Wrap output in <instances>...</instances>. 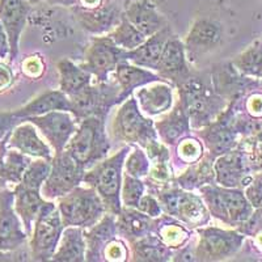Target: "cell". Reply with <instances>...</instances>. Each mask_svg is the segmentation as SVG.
<instances>
[{
  "instance_id": "obj_1",
  "label": "cell",
  "mask_w": 262,
  "mask_h": 262,
  "mask_svg": "<svg viewBox=\"0 0 262 262\" xmlns=\"http://www.w3.org/2000/svg\"><path fill=\"white\" fill-rule=\"evenodd\" d=\"M179 86L180 104L193 128L210 125L227 109V100L215 92L211 78L190 76Z\"/></svg>"
},
{
  "instance_id": "obj_2",
  "label": "cell",
  "mask_w": 262,
  "mask_h": 262,
  "mask_svg": "<svg viewBox=\"0 0 262 262\" xmlns=\"http://www.w3.org/2000/svg\"><path fill=\"white\" fill-rule=\"evenodd\" d=\"M105 119L92 116L80 121L78 130L64 148L85 170L104 160L111 149L105 130Z\"/></svg>"
},
{
  "instance_id": "obj_3",
  "label": "cell",
  "mask_w": 262,
  "mask_h": 262,
  "mask_svg": "<svg viewBox=\"0 0 262 262\" xmlns=\"http://www.w3.org/2000/svg\"><path fill=\"white\" fill-rule=\"evenodd\" d=\"M128 147H123L111 158H105L96 165L85 170L83 182L96 189L101 200L104 201L106 210L117 215L121 212V189H122V168L125 165Z\"/></svg>"
},
{
  "instance_id": "obj_4",
  "label": "cell",
  "mask_w": 262,
  "mask_h": 262,
  "mask_svg": "<svg viewBox=\"0 0 262 262\" xmlns=\"http://www.w3.org/2000/svg\"><path fill=\"white\" fill-rule=\"evenodd\" d=\"M210 214L231 227H242L253 214V206L240 188L206 184L200 188Z\"/></svg>"
},
{
  "instance_id": "obj_5",
  "label": "cell",
  "mask_w": 262,
  "mask_h": 262,
  "mask_svg": "<svg viewBox=\"0 0 262 262\" xmlns=\"http://www.w3.org/2000/svg\"><path fill=\"white\" fill-rule=\"evenodd\" d=\"M58 209L64 227H80L83 229L98 223L107 211L95 188H81L80 185L60 196Z\"/></svg>"
},
{
  "instance_id": "obj_6",
  "label": "cell",
  "mask_w": 262,
  "mask_h": 262,
  "mask_svg": "<svg viewBox=\"0 0 262 262\" xmlns=\"http://www.w3.org/2000/svg\"><path fill=\"white\" fill-rule=\"evenodd\" d=\"M112 134L117 140L128 144H139L146 149L158 142L159 135L155 122L142 113L134 97L125 100L112 122Z\"/></svg>"
},
{
  "instance_id": "obj_7",
  "label": "cell",
  "mask_w": 262,
  "mask_h": 262,
  "mask_svg": "<svg viewBox=\"0 0 262 262\" xmlns=\"http://www.w3.org/2000/svg\"><path fill=\"white\" fill-rule=\"evenodd\" d=\"M161 207L188 227H203L210 222V211L202 196L184 190L176 182L155 190Z\"/></svg>"
},
{
  "instance_id": "obj_8",
  "label": "cell",
  "mask_w": 262,
  "mask_h": 262,
  "mask_svg": "<svg viewBox=\"0 0 262 262\" xmlns=\"http://www.w3.org/2000/svg\"><path fill=\"white\" fill-rule=\"evenodd\" d=\"M64 231L59 209L48 202L37 216L30 240V259L49 261L53 258Z\"/></svg>"
},
{
  "instance_id": "obj_9",
  "label": "cell",
  "mask_w": 262,
  "mask_h": 262,
  "mask_svg": "<svg viewBox=\"0 0 262 262\" xmlns=\"http://www.w3.org/2000/svg\"><path fill=\"white\" fill-rule=\"evenodd\" d=\"M121 88L118 84L97 83V85H88L70 97L71 101V113L76 118V122H80L86 117H102L106 118L109 109L119 104Z\"/></svg>"
},
{
  "instance_id": "obj_10",
  "label": "cell",
  "mask_w": 262,
  "mask_h": 262,
  "mask_svg": "<svg viewBox=\"0 0 262 262\" xmlns=\"http://www.w3.org/2000/svg\"><path fill=\"white\" fill-rule=\"evenodd\" d=\"M233 102H229L228 107L215 121L198 131L200 138L209 148L210 155L215 159L235 149L242 142L238 139L242 135L238 128V114L233 109Z\"/></svg>"
},
{
  "instance_id": "obj_11",
  "label": "cell",
  "mask_w": 262,
  "mask_h": 262,
  "mask_svg": "<svg viewBox=\"0 0 262 262\" xmlns=\"http://www.w3.org/2000/svg\"><path fill=\"white\" fill-rule=\"evenodd\" d=\"M84 174L85 169L66 149L55 154L50 173L42 185V195L45 200H59L83 182Z\"/></svg>"
},
{
  "instance_id": "obj_12",
  "label": "cell",
  "mask_w": 262,
  "mask_h": 262,
  "mask_svg": "<svg viewBox=\"0 0 262 262\" xmlns=\"http://www.w3.org/2000/svg\"><path fill=\"white\" fill-rule=\"evenodd\" d=\"M254 170L252 154L242 142L235 149L217 156L214 161L215 182L224 188H245Z\"/></svg>"
},
{
  "instance_id": "obj_13",
  "label": "cell",
  "mask_w": 262,
  "mask_h": 262,
  "mask_svg": "<svg viewBox=\"0 0 262 262\" xmlns=\"http://www.w3.org/2000/svg\"><path fill=\"white\" fill-rule=\"evenodd\" d=\"M200 243L195 245L196 261H223L235 256L245 235L238 231H227L217 227H207L198 231Z\"/></svg>"
},
{
  "instance_id": "obj_14",
  "label": "cell",
  "mask_w": 262,
  "mask_h": 262,
  "mask_svg": "<svg viewBox=\"0 0 262 262\" xmlns=\"http://www.w3.org/2000/svg\"><path fill=\"white\" fill-rule=\"evenodd\" d=\"M125 51L109 36L93 37L85 50L81 67L95 75L98 83H105L109 75L116 71L118 63L123 60Z\"/></svg>"
},
{
  "instance_id": "obj_15",
  "label": "cell",
  "mask_w": 262,
  "mask_h": 262,
  "mask_svg": "<svg viewBox=\"0 0 262 262\" xmlns=\"http://www.w3.org/2000/svg\"><path fill=\"white\" fill-rule=\"evenodd\" d=\"M28 233L15 210L13 190H0V252L16 250L24 247Z\"/></svg>"
},
{
  "instance_id": "obj_16",
  "label": "cell",
  "mask_w": 262,
  "mask_h": 262,
  "mask_svg": "<svg viewBox=\"0 0 262 262\" xmlns=\"http://www.w3.org/2000/svg\"><path fill=\"white\" fill-rule=\"evenodd\" d=\"M36 126L41 134L45 137L55 154L64 151L72 135L78 130V122H75L69 112L55 111L46 113L43 116H36L25 118Z\"/></svg>"
},
{
  "instance_id": "obj_17",
  "label": "cell",
  "mask_w": 262,
  "mask_h": 262,
  "mask_svg": "<svg viewBox=\"0 0 262 262\" xmlns=\"http://www.w3.org/2000/svg\"><path fill=\"white\" fill-rule=\"evenodd\" d=\"M223 39V27L217 21L200 18L191 27L185 39V51L189 60H195L217 48Z\"/></svg>"
},
{
  "instance_id": "obj_18",
  "label": "cell",
  "mask_w": 262,
  "mask_h": 262,
  "mask_svg": "<svg viewBox=\"0 0 262 262\" xmlns=\"http://www.w3.org/2000/svg\"><path fill=\"white\" fill-rule=\"evenodd\" d=\"M155 71H158L164 80L174 85H180L191 76L185 45L177 37L172 36L168 39Z\"/></svg>"
},
{
  "instance_id": "obj_19",
  "label": "cell",
  "mask_w": 262,
  "mask_h": 262,
  "mask_svg": "<svg viewBox=\"0 0 262 262\" xmlns=\"http://www.w3.org/2000/svg\"><path fill=\"white\" fill-rule=\"evenodd\" d=\"M211 83L215 92L227 100L236 101L245 91L258 85V80L244 76L232 63H222L211 70Z\"/></svg>"
},
{
  "instance_id": "obj_20",
  "label": "cell",
  "mask_w": 262,
  "mask_h": 262,
  "mask_svg": "<svg viewBox=\"0 0 262 262\" xmlns=\"http://www.w3.org/2000/svg\"><path fill=\"white\" fill-rule=\"evenodd\" d=\"M30 6L27 0H0V21L8 34L11 45V62L17 58L18 42L27 24Z\"/></svg>"
},
{
  "instance_id": "obj_21",
  "label": "cell",
  "mask_w": 262,
  "mask_h": 262,
  "mask_svg": "<svg viewBox=\"0 0 262 262\" xmlns=\"http://www.w3.org/2000/svg\"><path fill=\"white\" fill-rule=\"evenodd\" d=\"M74 13L81 28L92 34L112 32L123 17L122 11L116 4L100 6L97 8L74 7Z\"/></svg>"
},
{
  "instance_id": "obj_22",
  "label": "cell",
  "mask_w": 262,
  "mask_h": 262,
  "mask_svg": "<svg viewBox=\"0 0 262 262\" xmlns=\"http://www.w3.org/2000/svg\"><path fill=\"white\" fill-rule=\"evenodd\" d=\"M7 147L30 158L53 160L50 147L39 138L36 126L25 119L11 131L7 139Z\"/></svg>"
},
{
  "instance_id": "obj_23",
  "label": "cell",
  "mask_w": 262,
  "mask_h": 262,
  "mask_svg": "<svg viewBox=\"0 0 262 262\" xmlns=\"http://www.w3.org/2000/svg\"><path fill=\"white\" fill-rule=\"evenodd\" d=\"M41 186L27 184L20 181L15 185V210L20 216L21 222L28 235H32L33 226L42 207L48 203L41 193Z\"/></svg>"
},
{
  "instance_id": "obj_24",
  "label": "cell",
  "mask_w": 262,
  "mask_h": 262,
  "mask_svg": "<svg viewBox=\"0 0 262 262\" xmlns=\"http://www.w3.org/2000/svg\"><path fill=\"white\" fill-rule=\"evenodd\" d=\"M135 100L144 116L155 117L163 114L173 105L172 85H168L167 81L147 84L135 91Z\"/></svg>"
},
{
  "instance_id": "obj_25",
  "label": "cell",
  "mask_w": 262,
  "mask_h": 262,
  "mask_svg": "<svg viewBox=\"0 0 262 262\" xmlns=\"http://www.w3.org/2000/svg\"><path fill=\"white\" fill-rule=\"evenodd\" d=\"M170 37H172L170 28L165 27L156 34L148 37L137 49L125 51L123 60H127V62L139 66V67H143V69L155 70L159 60H160L164 46H165V43H167Z\"/></svg>"
},
{
  "instance_id": "obj_26",
  "label": "cell",
  "mask_w": 262,
  "mask_h": 262,
  "mask_svg": "<svg viewBox=\"0 0 262 262\" xmlns=\"http://www.w3.org/2000/svg\"><path fill=\"white\" fill-rule=\"evenodd\" d=\"M117 84L121 88L119 93V104L130 97V95L138 90L139 86H144L147 84L155 83V81H167L164 80L159 74H154L149 70L139 67L137 64L122 60L119 62L116 69Z\"/></svg>"
},
{
  "instance_id": "obj_27",
  "label": "cell",
  "mask_w": 262,
  "mask_h": 262,
  "mask_svg": "<svg viewBox=\"0 0 262 262\" xmlns=\"http://www.w3.org/2000/svg\"><path fill=\"white\" fill-rule=\"evenodd\" d=\"M125 16L147 38L168 27L165 18L147 0H135L128 4Z\"/></svg>"
},
{
  "instance_id": "obj_28",
  "label": "cell",
  "mask_w": 262,
  "mask_h": 262,
  "mask_svg": "<svg viewBox=\"0 0 262 262\" xmlns=\"http://www.w3.org/2000/svg\"><path fill=\"white\" fill-rule=\"evenodd\" d=\"M118 235L117 221L114 214H105L102 219L91 227L90 232L85 233L86 261H100L106 245Z\"/></svg>"
},
{
  "instance_id": "obj_29",
  "label": "cell",
  "mask_w": 262,
  "mask_h": 262,
  "mask_svg": "<svg viewBox=\"0 0 262 262\" xmlns=\"http://www.w3.org/2000/svg\"><path fill=\"white\" fill-rule=\"evenodd\" d=\"M155 128L158 131L159 139L163 143L174 146L190 133L191 125L184 107L180 102H177L174 109L168 116L164 117L159 122H155Z\"/></svg>"
},
{
  "instance_id": "obj_30",
  "label": "cell",
  "mask_w": 262,
  "mask_h": 262,
  "mask_svg": "<svg viewBox=\"0 0 262 262\" xmlns=\"http://www.w3.org/2000/svg\"><path fill=\"white\" fill-rule=\"evenodd\" d=\"M55 111L62 112H71V101L70 97L62 91H48L42 93L33 101L27 104L25 106L20 107L13 113L21 119L29 118V117L43 116L46 113Z\"/></svg>"
},
{
  "instance_id": "obj_31",
  "label": "cell",
  "mask_w": 262,
  "mask_h": 262,
  "mask_svg": "<svg viewBox=\"0 0 262 262\" xmlns=\"http://www.w3.org/2000/svg\"><path fill=\"white\" fill-rule=\"evenodd\" d=\"M155 221L149 215L144 214L134 207H123L117 215V229L118 235L123 236L127 240L143 237L154 231Z\"/></svg>"
},
{
  "instance_id": "obj_32",
  "label": "cell",
  "mask_w": 262,
  "mask_h": 262,
  "mask_svg": "<svg viewBox=\"0 0 262 262\" xmlns=\"http://www.w3.org/2000/svg\"><path fill=\"white\" fill-rule=\"evenodd\" d=\"M86 242L83 228L64 227L59 245L53 256V261L81 262L85 261Z\"/></svg>"
},
{
  "instance_id": "obj_33",
  "label": "cell",
  "mask_w": 262,
  "mask_h": 262,
  "mask_svg": "<svg viewBox=\"0 0 262 262\" xmlns=\"http://www.w3.org/2000/svg\"><path fill=\"white\" fill-rule=\"evenodd\" d=\"M134 261H169L173 256L172 248L168 247L158 235H148L131 240Z\"/></svg>"
},
{
  "instance_id": "obj_34",
  "label": "cell",
  "mask_w": 262,
  "mask_h": 262,
  "mask_svg": "<svg viewBox=\"0 0 262 262\" xmlns=\"http://www.w3.org/2000/svg\"><path fill=\"white\" fill-rule=\"evenodd\" d=\"M58 71L60 76V91L69 97L75 96L91 84L92 74L69 59H62L58 62Z\"/></svg>"
},
{
  "instance_id": "obj_35",
  "label": "cell",
  "mask_w": 262,
  "mask_h": 262,
  "mask_svg": "<svg viewBox=\"0 0 262 262\" xmlns=\"http://www.w3.org/2000/svg\"><path fill=\"white\" fill-rule=\"evenodd\" d=\"M214 156L209 155L207 158L201 159L196 161L195 165L189 167L186 172H184L177 180H174L177 186L184 190H194L200 189L206 184H214L215 172H214Z\"/></svg>"
},
{
  "instance_id": "obj_36",
  "label": "cell",
  "mask_w": 262,
  "mask_h": 262,
  "mask_svg": "<svg viewBox=\"0 0 262 262\" xmlns=\"http://www.w3.org/2000/svg\"><path fill=\"white\" fill-rule=\"evenodd\" d=\"M154 232L163 240L168 247L172 249H179L185 245L189 240V231L182 226L181 223L176 222L173 216H161V219L155 221L154 224Z\"/></svg>"
},
{
  "instance_id": "obj_37",
  "label": "cell",
  "mask_w": 262,
  "mask_h": 262,
  "mask_svg": "<svg viewBox=\"0 0 262 262\" xmlns=\"http://www.w3.org/2000/svg\"><path fill=\"white\" fill-rule=\"evenodd\" d=\"M231 63L244 76L262 80V42L258 41L249 46Z\"/></svg>"
},
{
  "instance_id": "obj_38",
  "label": "cell",
  "mask_w": 262,
  "mask_h": 262,
  "mask_svg": "<svg viewBox=\"0 0 262 262\" xmlns=\"http://www.w3.org/2000/svg\"><path fill=\"white\" fill-rule=\"evenodd\" d=\"M114 41L117 46H119L123 50H134L138 46H140L147 39L146 36H143L134 25L131 24L127 17L123 13V17L118 25L107 34Z\"/></svg>"
},
{
  "instance_id": "obj_39",
  "label": "cell",
  "mask_w": 262,
  "mask_h": 262,
  "mask_svg": "<svg viewBox=\"0 0 262 262\" xmlns=\"http://www.w3.org/2000/svg\"><path fill=\"white\" fill-rule=\"evenodd\" d=\"M144 190H146V186H144V182L140 181V179L130 176L128 173L123 174L121 198H122V203L126 207L137 209L139 201L144 195Z\"/></svg>"
},
{
  "instance_id": "obj_40",
  "label": "cell",
  "mask_w": 262,
  "mask_h": 262,
  "mask_svg": "<svg viewBox=\"0 0 262 262\" xmlns=\"http://www.w3.org/2000/svg\"><path fill=\"white\" fill-rule=\"evenodd\" d=\"M126 173L137 179H143L148 176L151 169V160H149L147 152L140 147H135L133 152L127 154L125 160Z\"/></svg>"
},
{
  "instance_id": "obj_41",
  "label": "cell",
  "mask_w": 262,
  "mask_h": 262,
  "mask_svg": "<svg viewBox=\"0 0 262 262\" xmlns=\"http://www.w3.org/2000/svg\"><path fill=\"white\" fill-rule=\"evenodd\" d=\"M177 154L184 163L195 164L202 159L203 146L195 138L184 137L177 144Z\"/></svg>"
},
{
  "instance_id": "obj_42",
  "label": "cell",
  "mask_w": 262,
  "mask_h": 262,
  "mask_svg": "<svg viewBox=\"0 0 262 262\" xmlns=\"http://www.w3.org/2000/svg\"><path fill=\"white\" fill-rule=\"evenodd\" d=\"M245 195L253 209H262V172L256 173L245 186Z\"/></svg>"
},
{
  "instance_id": "obj_43",
  "label": "cell",
  "mask_w": 262,
  "mask_h": 262,
  "mask_svg": "<svg viewBox=\"0 0 262 262\" xmlns=\"http://www.w3.org/2000/svg\"><path fill=\"white\" fill-rule=\"evenodd\" d=\"M104 256L106 257V261H126L128 257V250L125 243L118 238H113L105 248Z\"/></svg>"
},
{
  "instance_id": "obj_44",
  "label": "cell",
  "mask_w": 262,
  "mask_h": 262,
  "mask_svg": "<svg viewBox=\"0 0 262 262\" xmlns=\"http://www.w3.org/2000/svg\"><path fill=\"white\" fill-rule=\"evenodd\" d=\"M137 209L144 212V214L149 215L154 219L161 216V212H163V207H161L160 202L152 194H147V195L142 196Z\"/></svg>"
},
{
  "instance_id": "obj_45",
  "label": "cell",
  "mask_w": 262,
  "mask_h": 262,
  "mask_svg": "<svg viewBox=\"0 0 262 262\" xmlns=\"http://www.w3.org/2000/svg\"><path fill=\"white\" fill-rule=\"evenodd\" d=\"M23 121L13 112H0V142Z\"/></svg>"
},
{
  "instance_id": "obj_46",
  "label": "cell",
  "mask_w": 262,
  "mask_h": 262,
  "mask_svg": "<svg viewBox=\"0 0 262 262\" xmlns=\"http://www.w3.org/2000/svg\"><path fill=\"white\" fill-rule=\"evenodd\" d=\"M247 112L248 116L254 119L262 118V93H253L247 100Z\"/></svg>"
},
{
  "instance_id": "obj_47",
  "label": "cell",
  "mask_w": 262,
  "mask_h": 262,
  "mask_svg": "<svg viewBox=\"0 0 262 262\" xmlns=\"http://www.w3.org/2000/svg\"><path fill=\"white\" fill-rule=\"evenodd\" d=\"M23 71L29 78H38L43 72V64L38 58L29 57L23 64Z\"/></svg>"
},
{
  "instance_id": "obj_48",
  "label": "cell",
  "mask_w": 262,
  "mask_h": 262,
  "mask_svg": "<svg viewBox=\"0 0 262 262\" xmlns=\"http://www.w3.org/2000/svg\"><path fill=\"white\" fill-rule=\"evenodd\" d=\"M13 83V72L11 67L0 63V92L7 90Z\"/></svg>"
},
{
  "instance_id": "obj_49",
  "label": "cell",
  "mask_w": 262,
  "mask_h": 262,
  "mask_svg": "<svg viewBox=\"0 0 262 262\" xmlns=\"http://www.w3.org/2000/svg\"><path fill=\"white\" fill-rule=\"evenodd\" d=\"M250 142H252V159H253L254 169L261 170L262 169V140L257 142L254 140L253 137H250Z\"/></svg>"
},
{
  "instance_id": "obj_50",
  "label": "cell",
  "mask_w": 262,
  "mask_h": 262,
  "mask_svg": "<svg viewBox=\"0 0 262 262\" xmlns=\"http://www.w3.org/2000/svg\"><path fill=\"white\" fill-rule=\"evenodd\" d=\"M11 54V45H9L8 34L0 21V59H6Z\"/></svg>"
},
{
  "instance_id": "obj_51",
  "label": "cell",
  "mask_w": 262,
  "mask_h": 262,
  "mask_svg": "<svg viewBox=\"0 0 262 262\" xmlns=\"http://www.w3.org/2000/svg\"><path fill=\"white\" fill-rule=\"evenodd\" d=\"M78 2L84 8H97V7L102 6L104 0H78Z\"/></svg>"
},
{
  "instance_id": "obj_52",
  "label": "cell",
  "mask_w": 262,
  "mask_h": 262,
  "mask_svg": "<svg viewBox=\"0 0 262 262\" xmlns=\"http://www.w3.org/2000/svg\"><path fill=\"white\" fill-rule=\"evenodd\" d=\"M49 4H53V6H75L78 0H46Z\"/></svg>"
},
{
  "instance_id": "obj_53",
  "label": "cell",
  "mask_w": 262,
  "mask_h": 262,
  "mask_svg": "<svg viewBox=\"0 0 262 262\" xmlns=\"http://www.w3.org/2000/svg\"><path fill=\"white\" fill-rule=\"evenodd\" d=\"M27 2H28V3H29V4H32V6H33V4H37V3H39V2H41V0H27Z\"/></svg>"
},
{
  "instance_id": "obj_54",
  "label": "cell",
  "mask_w": 262,
  "mask_h": 262,
  "mask_svg": "<svg viewBox=\"0 0 262 262\" xmlns=\"http://www.w3.org/2000/svg\"><path fill=\"white\" fill-rule=\"evenodd\" d=\"M133 2H135V0H125V8L128 6V4L133 3Z\"/></svg>"
}]
</instances>
